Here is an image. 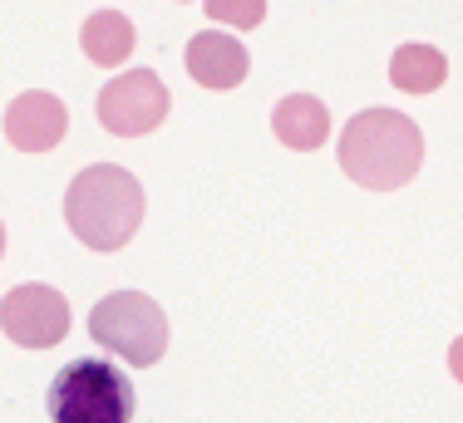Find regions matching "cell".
I'll use <instances>...</instances> for the list:
<instances>
[{
    "label": "cell",
    "mask_w": 463,
    "mask_h": 423,
    "mask_svg": "<svg viewBox=\"0 0 463 423\" xmlns=\"http://www.w3.org/2000/svg\"><path fill=\"white\" fill-rule=\"evenodd\" d=\"M80 44H84V54H90L94 64L114 70V64H124L128 54H134L138 30H134V20H128L124 10H94V15L84 20V30H80Z\"/></svg>",
    "instance_id": "10"
},
{
    "label": "cell",
    "mask_w": 463,
    "mask_h": 423,
    "mask_svg": "<svg viewBox=\"0 0 463 423\" xmlns=\"http://www.w3.org/2000/svg\"><path fill=\"white\" fill-rule=\"evenodd\" d=\"M207 15L232 30H257L267 20V0H207Z\"/></svg>",
    "instance_id": "12"
},
{
    "label": "cell",
    "mask_w": 463,
    "mask_h": 423,
    "mask_svg": "<svg viewBox=\"0 0 463 423\" xmlns=\"http://www.w3.org/2000/svg\"><path fill=\"white\" fill-rule=\"evenodd\" d=\"M340 168L370 193H394L424 168V133L410 114L365 108L340 133Z\"/></svg>",
    "instance_id": "1"
},
{
    "label": "cell",
    "mask_w": 463,
    "mask_h": 423,
    "mask_svg": "<svg viewBox=\"0 0 463 423\" xmlns=\"http://www.w3.org/2000/svg\"><path fill=\"white\" fill-rule=\"evenodd\" d=\"M0 330L20 344V350H54L70 335V300L54 286L25 281L0 300Z\"/></svg>",
    "instance_id": "6"
},
{
    "label": "cell",
    "mask_w": 463,
    "mask_h": 423,
    "mask_svg": "<svg viewBox=\"0 0 463 423\" xmlns=\"http://www.w3.org/2000/svg\"><path fill=\"white\" fill-rule=\"evenodd\" d=\"M50 423H134V384L109 360H70L50 380Z\"/></svg>",
    "instance_id": "3"
},
{
    "label": "cell",
    "mask_w": 463,
    "mask_h": 423,
    "mask_svg": "<svg viewBox=\"0 0 463 423\" xmlns=\"http://www.w3.org/2000/svg\"><path fill=\"white\" fill-rule=\"evenodd\" d=\"M90 335L128 364H158L168 350V315L143 291H114L90 310Z\"/></svg>",
    "instance_id": "4"
},
{
    "label": "cell",
    "mask_w": 463,
    "mask_h": 423,
    "mask_svg": "<svg viewBox=\"0 0 463 423\" xmlns=\"http://www.w3.org/2000/svg\"><path fill=\"white\" fill-rule=\"evenodd\" d=\"M449 80V60L434 44H400L390 60V84L400 94H434Z\"/></svg>",
    "instance_id": "11"
},
{
    "label": "cell",
    "mask_w": 463,
    "mask_h": 423,
    "mask_svg": "<svg viewBox=\"0 0 463 423\" xmlns=\"http://www.w3.org/2000/svg\"><path fill=\"white\" fill-rule=\"evenodd\" d=\"M271 128H277V138L286 148L316 153L330 138V114L321 99H311V94H286L277 104V114H271Z\"/></svg>",
    "instance_id": "9"
},
{
    "label": "cell",
    "mask_w": 463,
    "mask_h": 423,
    "mask_svg": "<svg viewBox=\"0 0 463 423\" xmlns=\"http://www.w3.org/2000/svg\"><path fill=\"white\" fill-rule=\"evenodd\" d=\"M449 370H454V380L463 384V335H458L454 344H449Z\"/></svg>",
    "instance_id": "13"
},
{
    "label": "cell",
    "mask_w": 463,
    "mask_h": 423,
    "mask_svg": "<svg viewBox=\"0 0 463 423\" xmlns=\"http://www.w3.org/2000/svg\"><path fill=\"white\" fill-rule=\"evenodd\" d=\"M64 221L90 251H124L143 227V187L118 163H90L64 193Z\"/></svg>",
    "instance_id": "2"
},
{
    "label": "cell",
    "mask_w": 463,
    "mask_h": 423,
    "mask_svg": "<svg viewBox=\"0 0 463 423\" xmlns=\"http://www.w3.org/2000/svg\"><path fill=\"white\" fill-rule=\"evenodd\" d=\"M183 64L203 89H237L251 70V54H247V44L237 35H227V30H203V35L187 40Z\"/></svg>",
    "instance_id": "8"
},
{
    "label": "cell",
    "mask_w": 463,
    "mask_h": 423,
    "mask_svg": "<svg viewBox=\"0 0 463 423\" xmlns=\"http://www.w3.org/2000/svg\"><path fill=\"white\" fill-rule=\"evenodd\" d=\"M168 118V84L153 70H128L99 89V124L114 138H143Z\"/></svg>",
    "instance_id": "5"
},
{
    "label": "cell",
    "mask_w": 463,
    "mask_h": 423,
    "mask_svg": "<svg viewBox=\"0 0 463 423\" xmlns=\"http://www.w3.org/2000/svg\"><path fill=\"white\" fill-rule=\"evenodd\" d=\"M64 133H70V108L45 89H30L5 108V138L20 153H50L64 143Z\"/></svg>",
    "instance_id": "7"
},
{
    "label": "cell",
    "mask_w": 463,
    "mask_h": 423,
    "mask_svg": "<svg viewBox=\"0 0 463 423\" xmlns=\"http://www.w3.org/2000/svg\"><path fill=\"white\" fill-rule=\"evenodd\" d=\"M0 256H5V227H0Z\"/></svg>",
    "instance_id": "14"
}]
</instances>
